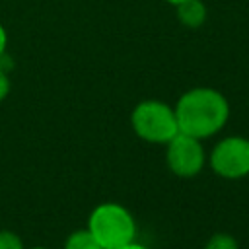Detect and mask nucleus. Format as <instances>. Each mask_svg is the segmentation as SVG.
I'll return each mask as SVG.
<instances>
[{"mask_svg":"<svg viewBox=\"0 0 249 249\" xmlns=\"http://www.w3.org/2000/svg\"><path fill=\"white\" fill-rule=\"evenodd\" d=\"M179 132L198 140L218 134L230 119V101L226 95L208 86H196L179 95L173 105Z\"/></svg>","mask_w":249,"mask_h":249,"instance_id":"obj_1","label":"nucleus"},{"mask_svg":"<svg viewBox=\"0 0 249 249\" xmlns=\"http://www.w3.org/2000/svg\"><path fill=\"white\" fill-rule=\"evenodd\" d=\"M86 228L101 249H117L136 239V220L132 212L121 202L113 200L97 204L89 212Z\"/></svg>","mask_w":249,"mask_h":249,"instance_id":"obj_2","label":"nucleus"},{"mask_svg":"<svg viewBox=\"0 0 249 249\" xmlns=\"http://www.w3.org/2000/svg\"><path fill=\"white\" fill-rule=\"evenodd\" d=\"M130 126L140 140L160 146H165L179 132L175 109L160 99H144L136 103L130 113Z\"/></svg>","mask_w":249,"mask_h":249,"instance_id":"obj_3","label":"nucleus"},{"mask_svg":"<svg viewBox=\"0 0 249 249\" xmlns=\"http://www.w3.org/2000/svg\"><path fill=\"white\" fill-rule=\"evenodd\" d=\"M210 169L214 175L230 181H237L249 175V138L245 136H224L218 140L208 156Z\"/></svg>","mask_w":249,"mask_h":249,"instance_id":"obj_4","label":"nucleus"},{"mask_svg":"<svg viewBox=\"0 0 249 249\" xmlns=\"http://www.w3.org/2000/svg\"><path fill=\"white\" fill-rule=\"evenodd\" d=\"M165 163L175 177H196L206 165V152L202 140L185 132H177L165 144Z\"/></svg>","mask_w":249,"mask_h":249,"instance_id":"obj_5","label":"nucleus"},{"mask_svg":"<svg viewBox=\"0 0 249 249\" xmlns=\"http://www.w3.org/2000/svg\"><path fill=\"white\" fill-rule=\"evenodd\" d=\"M175 16L181 25L189 29H198L204 25L208 18V10L202 0H185L175 6Z\"/></svg>","mask_w":249,"mask_h":249,"instance_id":"obj_6","label":"nucleus"},{"mask_svg":"<svg viewBox=\"0 0 249 249\" xmlns=\"http://www.w3.org/2000/svg\"><path fill=\"white\" fill-rule=\"evenodd\" d=\"M62 249H101V245L95 241V237L89 233L88 228H82V230H74L66 237Z\"/></svg>","mask_w":249,"mask_h":249,"instance_id":"obj_7","label":"nucleus"},{"mask_svg":"<svg viewBox=\"0 0 249 249\" xmlns=\"http://www.w3.org/2000/svg\"><path fill=\"white\" fill-rule=\"evenodd\" d=\"M202 249H239V243L237 239L231 235V233H224V231H218L214 233Z\"/></svg>","mask_w":249,"mask_h":249,"instance_id":"obj_8","label":"nucleus"},{"mask_svg":"<svg viewBox=\"0 0 249 249\" xmlns=\"http://www.w3.org/2000/svg\"><path fill=\"white\" fill-rule=\"evenodd\" d=\"M0 249H25L23 239L12 230H0Z\"/></svg>","mask_w":249,"mask_h":249,"instance_id":"obj_9","label":"nucleus"},{"mask_svg":"<svg viewBox=\"0 0 249 249\" xmlns=\"http://www.w3.org/2000/svg\"><path fill=\"white\" fill-rule=\"evenodd\" d=\"M10 89H12V82H10V76H8V72L0 66V103L8 97V93H10Z\"/></svg>","mask_w":249,"mask_h":249,"instance_id":"obj_10","label":"nucleus"},{"mask_svg":"<svg viewBox=\"0 0 249 249\" xmlns=\"http://www.w3.org/2000/svg\"><path fill=\"white\" fill-rule=\"evenodd\" d=\"M6 51H8V29H6L4 23L0 21V60L4 58Z\"/></svg>","mask_w":249,"mask_h":249,"instance_id":"obj_11","label":"nucleus"},{"mask_svg":"<svg viewBox=\"0 0 249 249\" xmlns=\"http://www.w3.org/2000/svg\"><path fill=\"white\" fill-rule=\"evenodd\" d=\"M117 249H150V247H146V245H142V243H138V241L134 239V241L124 243V245H121V247H117Z\"/></svg>","mask_w":249,"mask_h":249,"instance_id":"obj_12","label":"nucleus"},{"mask_svg":"<svg viewBox=\"0 0 249 249\" xmlns=\"http://www.w3.org/2000/svg\"><path fill=\"white\" fill-rule=\"evenodd\" d=\"M163 2H167L169 6H173V8H175L177 4H181V2H185V0H163Z\"/></svg>","mask_w":249,"mask_h":249,"instance_id":"obj_13","label":"nucleus"},{"mask_svg":"<svg viewBox=\"0 0 249 249\" xmlns=\"http://www.w3.org/2000/svg\"><path fill=\"white\" fill-rule=\"evenodd\" d=\"M25 249H51V247H43V245H37V247H25Z\"/></svg>","mask_w":249,"mask_h":249,"instance_id":"obj_14","label":"nucleus"}]
</instances>
